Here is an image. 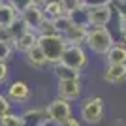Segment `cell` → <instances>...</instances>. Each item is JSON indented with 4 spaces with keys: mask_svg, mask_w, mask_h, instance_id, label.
Instances as JSON below:
<instances>
[{
    "mask_svg": "<svg viewBox=\"0 0 126 126\" xmlns=\"http://www.w3.org/2000/svg\"><path fill=\"white\" fill-rule=\"evenodd\" d=\"M113 43H115V36L107 26H90L85 40V49L96 57H105V53L113 47Z\"/></svg>",
    "mask_w": 126,
    "mask_h": 126,
    "instance_id": "6da1fadb",
    "label": "cell"
},
{
    "mask_svg": "<svg viewBox=\"0 0 126 126\" xmlns=\"http://www.w3.org/2000/svg\"><path fill=\"white\" fill-rule=\"evenodd\" d=\"M104 119V98L102 96H89L79 105V121L89 126L100 124Z\"/></svg>",
    "mask_w": 126,
    "mask_h": 126,
    "instance_id": "7a4b0ae2",
    "label": "cell"
},
{
    "mask_svg": "<svg viewBox=\"0 0 126 126\" xmlns=\"http://www.w3.org/2000/svg\"><path fill=\"white\" fill-rule=\"evenodd\" d=\"M38 47L42 49V53L47 58V64H58L62 60L64 49H66V42L60 34L55 36H38Z\"/></svg>",
    "mask_w": 126,
    "mask_h": 126,
    "instance_id": "3957f363",
    "label": "cell"
},
{
    "mask_svg": "<svg viewBox=\"0 0 126 126\" xmlns=\"http://www.w3.org/2000/svg\"><path fill=\"white\" fill-rule=\"evenodd\" d=\"M47 117H49V126H62L64 122L68 121L70 117L74 115V105L72 102L62 100V98H53L47 105Z\"/></svg>",
    "mask_w": 126,
    "mask_h": 126,
    "instance_id": "277c9868",
    "label": "cell"
},
{
    "mask_svg": "<svg viewBox=\"0 0 126 126\" xmlns=\"http://www.w3.org/2000/svg\"><path fill=\"white\" fill-rule=\"evenodd\" d=\"M60 62L66 64V66L72 68V70L81 72V70H85L89 66V51H87L83 45H66Z\"/></svg>",
    "mask_w": 126,
    "mask_h": 126,
    "instance_id": "5b68a950",
    "label": "cell"
},
{
    "mask_svg": "<svg viewBox=\"0 0 126 126\" xmlns=\"http://www.w3.org/2000/svg\"><path fill=\"white\" fill-rule=\"evenodd\" d=\"M85 15H87V23L89 26H107L113 21V6H100V8H90V10H85Z\"/></svg>",
    "mask_w": 126,
    "mask_h": 126,
    "instance_id": "8992f818",
    "label": "cell"
},
{
    "mask_svg": "<svg viewBox=\"0 0 126 126\" xmlns=\"http://www.w3.org/2000/svg\"><path fill=\"white\" fill-rule=\"evenodd\" d=\"M21 121L23 126H49V117L45 105H38V107H28L21 111Z\"/></svg>",
    "mask_w": 126,
    "mask_h": 126,
    "instance_id": "52a82bcc",
    "label": "cell"
},
{
    "mask_svg": "<svg viewBox=\"0 0 126 126\" xmlns=\"http://www.w3.org/2000/svg\"><path fill=\"white\" fill-rule=\"evenodd\" d=\"M4 94L13 105H21V104H26L30 98V87L25 81H13V83L8 85Z\"/></svg>",
    "mask_w": 126,
    "mask_h": 126,
    "instance_id": "ba28073f",
    "label": "cell"
},
{
    "mask_svg": "<svg viewBox=\"0 0 126 126\" xmlns=\"http://www.w3.org/2000/svg\"><path fill=\"white\" fill-rule=\"evenodd\" d=\"M57 92H58V98L68 100V102H75L81 98L83 85H81V81H58Z\"/></svg>",
    "mask_w": 126,
    "mask_h": 126,
    "instance_id": "9c48e42d",
    "label": "cell"
},
{
    "mask_svg": "<svg viewBox=\"0 0 126 126\" xmlns=\"http://www.w3.org/2000/svg\"><path fill=\"white\" fill-rule=\"evenodd\" d=\"M89 25H79L74 23L68 30L62 34L66 45H85V40H87V34H89Z\"/></svg>",
    "mask_w": 126,
    "mask_h": 126,
    "instance_id": "30bf717a",
    "label": "cell"
},
{
    "mask_svg": "<svg viewBox=\"0 0 126 126\" xmlns=\"http://www.w3.org/2000/svg\"><path fill=\"white\" fill-rule=\"evenodd\" d=\"M105 83L109 85H121L126 81V64H105L102 72Z\"/></svg>",
    "mask_w": 126,
    "mask_h": 126,
    "instance_id": "8fae6325",
    "label": "cell"
},
{
    "mask_svg": "<svg viewBox=\"0 0 126 126\" xmlns=\"http://www.w3.org/2000/svg\"><path fill=\"white\" fill-rule=\"evenodd\" d=\"M25 21V25H26V28L28 30H32V32H36L38 30V26L42 25V21L45 19V15H43V10L40 8V6H28L25 11H23L21 15H19Z\"/></svg>",
    "mask_w": 126,
    "mask_h": 126,
    "instance_id": "7c38bea8",
    "label": "cell"
},
{
    "mask_svg": "<svg viewBox=\"0 0 126 126\" xmlns=\"http://www.w3.org/2000/svg\"><path fill=\"white\" fill-rule=\"evenodd\" d=\"M36 45H38V34L32 32V30H26L23 36L13 40V49H15V53H21V55L28 53L32 47H36Z\"/></svg>",
    "mask_w": 126,
    "mask_h": 126,
    "instance_id": "4fadbf2b",
    "label": "cell"
},
{
    "mask_svg": "<svg viewBox=\"0 0 126 126\" xmlns=\"http://www.w3.org/2000/svg\"><path fill=\"white\" fill-rule=\"evenodd\" d=\"M51 72H53V75H55L58 81H81V72L68 68V66L62 64V62L53 64V66H51Z\"/></svg>",
    "mask_w": 126,
    "mask_h": 126,
    "instance_id": "5bb4252c",
    "label": "cell"
},
{
    "mask_svg": "<svg viewBox=\"0 0 126 126\" xmlns=\"http://www.w3.org/2000/svg\"><path fill=\"white\" fill-rule=\"evenodd\" d=\"M104 58L105 64H126V45L122 42H115Z\"/></svg>",
    "mask_w": 126,
    "mask_h": 126,
    "instance_id": "9a60e30c",
    "label": "cell"
},
{
    "mask_svg": "<svg viewBox=\"0 0 126 126\" xmlns=\"http://www.w3.org/2000/svg\"><path fill=\"white\" fill-rule=\"evenodd\" d=\"M17 17H19L17 10L8 2V0H4V2L0 4V26H10Z\"/></svg>",
    "mask_w": 126,
    "mask_h": 126,
    "instance_id": "2e32d148",
    "label": "cell"
},
{
    "mask_svg": "<svg viewBox=\"0 0 126 126\" xmlns=\"http://www.w3.org/2000/svg\"><path fill=\"white\" fill-rule=\"evenodd\" d=\"M25 58H26V62L30 64L32 68H45L47 66V58H45V55L42 53V49L38 47H32L28 53H25Z\"/></svg>",
    "mask_w": 126,
    "mask_h": 126,
    "instance_id": "e0dca14e",
    "label": "cell"
},
{
    "mask_svg": "<svg viewBox=\"0 0 126 126\" xmlns=\"http://www.w3.org/2000/svg\"><path fill=\"white\" fill-rule=\"evenodd\" d=\"M42 10H43V15L47 17V19H53V21L64 15L62 6H60V2H58V0H47V2L42 6Z\"/></svg>",
    "mask_w": 126,
    "mask_h": 126,
    "instance_id": "ac0fdd59",
    "label": "cell"
},
{
    "mask_svg": "<svg viewBox=\"0 0 126 126\" xmlns=\"http://www.w3.org/2000/svg\"><path fill=\"white\" fill-rule=\"evenodd\" d=\"M58 2H60V6H62L64 15H68V17H72L74 13H77V11L85 10L83 0H58Z\"/></svg>",
    "mask_w": 126,
    "mask_h": 126,
    "instance_id": "d6986e66",
    "label": "cell"
},
{
    "mask_svg": "<svg viewBox=\"0 0 126 126\" xmlns=\"http://www.w3.org/2000/svg\"><path fill=\"white\" fill-rule=\"evenodd\" d=\"M0 126H23V121H21V115L17 111H10L6 115L0 117Z\"/></svg>",
    "mask_w": 126,
    "mask_h": 126,
    "instance_id": "ffe728a7",
    "label": "cell"
},
{
    "mask_svg": "<svg viewBox=\"0 0 126 126\" xmlns=\"http://www.w3.org/2000/svg\"><path fill=\"white\" fill-rule=\"evenodd\" d=\"M8 28H10V34H11V38H13V40H17L19 36H23V34L28 30V28H26V25H25V21H23L21 17H17V19L11 23Z\"/></svg>",
    "mask_w": 126,
    "mask_h": 126,
    "instance_id": "44dd1931",
    "label": "cell"
},
{
    "mask_svg": "<svg viewBox=\"0 0 126 126\" xmlns=\"http://www.w3.org/2000/svg\"><path fill=\"white\" fill-rule=\"evenodd\" d=\"M38 36H55L57 34V30H55V23H53V19H43L42 25L38 26V30H36Z\"/></svg>",
    "mask_w": 126,
    "mask_h": 126,
    "instance_id": "7402d4cb",
    "label": "cell"
},
{
    "mask_svg": "<svg viewBox=\"0 0 126 126\" xmlns=\"http://www.w3.org/2000/svg\"><path fill=\"white\" fill-rule=\"evenodd\" d=\"M15 55V49H13V43L10 42H0V62H10Z\"/></svg>",
    "mask_w": 126,
    "mask_h": 126,
    "instance_id": "603a6c76",
    "label": "cell"
},
{
    "mask_svg": "<svg viewBox=\"0 0 126 126\" xmlns=\"http://www.w3.org/2000/svg\"><path fill=\"white\" fill-rule=\"evenodd\" d=\"M113 11H115V15L119 17V30H121V28L126 26V0L113 4Z\"/></svg>",
    "mask_w": 126,
    "mask_h": 126,
    "instance_id": "cb8c5ba5",
    "label": "cell"
},
{
    "mask_svg": "<svg viewBox=\"0 0 126 126\" xmlns=\"http://www.w3.org/2000/svg\"><path fill=\"white\" fill-rule=\"evenodd\" d=\"M55 30H57V34H60L62 36L64 32L68 30L70 26L74 25V21H72V17H68V15H62V17H58V19H55Z\"/></svg>",
    "mask_w": 126,
    "mask_h": 126,
    "instance_id": "d4e9b609",
    "label": "cell"
},
{
    "mask_svg": "<svg viewBox=\"0 0 126 126\" xmlns=\"http://www.w3.org/2000/svg\"><path fill=\"white\" fill-rule=\"evenodd\" d=\"M10 111H13V104L6 98L4 92H0V117L6 115V113H10Z\"/></svg>",
    "mask_w": 126,
    "mask_h": 126,
    "instance_id": "484cf974",
    "label": "cell"
},
{
    "mask_svg": "<svg viewBox=\"0 0 126 126\" xmlns=\"http://www.w3.org/2000/svg\"><path fill=\"white\" fill-rule=\"evenodd\" d=\"M85 10L90 8H100V6H113V0H83Z\"/></svg>",
    "mask_w": 126,
    "mask_h": 126,
    "instance_id": "4316f807",
    "label": "cell"
},
{
    "mask_svg": "<svg viewBox=\"0 0 126 126\" xmlns=\"http://www.w3.org/2000/svg\"><path fill=\"white\" fill-rule=\"evenodd\" d=\"M8 2H10V4L17 10V13H19V15H21L23 11L30 6V0H8Z\"/></svg>",
    "mask_w": 126,
    "mask_h": 126,
    "instance_id": "83f0119b",
    "label": "cell"
},
{
    "mask_svg": "<svg viewBox=\"0 0 126 126\" xmlns=\"http://www.w3.org/2000/svg\"><path fill=\"white\" fill-rule=\"evenodd\" d=\"M8 77H10V66L8 62H0V87L8 83Z\"/></svg>",
    "mask_w": 126,
    "mask_h": 126,
    "instance_id": "f1b7e54d",
    "label": "cell"
},
{
    "mask_svg": "<svg viewBox=\"0 0 126 126\" xmlns=\"http://www.w3.org/2000/svg\"><path fill=\"white\" fill-rule=\"evenodd\" d=\"M0 42H10V43H13V38H11L10 28H8V26H0Z\"/></svg>",
    "mask_w": 126,
    "mask_h": 126,
    "instance_id": "f546056e",
    "label": "cell"
},
{
    "mask_svg": "<svg viewBox=\"0 0 126 126\" xmlns=\"http://www.w3.org/2000/svg\"><path fill=\"white\" fill-rule=\"evenodd\" d=\"M62 126H83V122L79 121V117H74V115H72V117H70V119L64 122Z\"/></svg>",
    "mask_w": 126,
    "mask_h": 126,
    "instance_id": "4dcf8cb0",
    "label": "cell"
},
{
    "mask_svg": "<svg viewBox=\"0 0 126 126\" xmlns=\"http://www.w3.org/2000/svg\"><path fill=\"white\" fill-rule=\"evenodd\" d=\"M45 2H47V0H30V4H32V6H40V8H42Z\"/></svg>",
    "mask_w": 126,
    "mask_h": 126,
    "instance_id": "1f68e13d",
    "label": "cell"
},
{
    "mask_svg": "<svg viewBox=\"0 0 126 126\" xmlns=\"http://www.w3.org/2000/svg\"><path fill=\"white\" fill-rule=\"evenodd\" d=\"M121 42L126 45V26H124V28H121Z\"/></svg>",
    "mask_w": 126,
    "mask_h": 126,
    "instance_id": "d6a6232c",
    "label": "cell"
},
{
    "mask_svg": "<svg viewBox=\"0 0 126 126\" xmlns=\"http://www.w3.org/2000/svg\"><path fill=\"white\" fill-rule=\"evenodd\" d=\"M117 2H122V0H113V4H117Z\"/></svg>",
    "mask_w": 126,
    "mask_h": 126,
    "instance_id": "836d02e7",
    "label": "cell"
},
{
    "mask_svg": "<svg viewBox=\"0 0 126 126\" xmlns=\"http://www.w3.org/2000/svg\"><path fill=\"white\" fill-rule=\"evenodd\" d=\"M2 2H4V0H0V4H2Z\"/></svg>",
    "mask_w": 126,
    "mask_h": 126,
    "instance_id": "e575fe53",
    "label": "cell"
}]
</instances>
